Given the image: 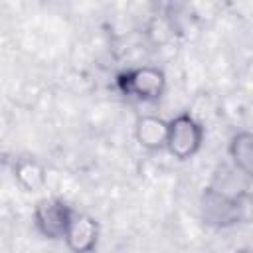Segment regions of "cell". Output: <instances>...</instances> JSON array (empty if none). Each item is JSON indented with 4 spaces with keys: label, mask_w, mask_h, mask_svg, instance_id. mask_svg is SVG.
Returning a JSON list of instances; mask_svg holds the SVG:
<instances>
[{
    "label": "cell",
    "mask_w": 253,
    "mask_h": 253,
    "mask_svg": "<svg viewBox=\"0 0 253 253\" xmlns=\"http://www.w3.org/2000/svg\"><path fill=\"white\" fill-rule=\"evenodd\" d=\"M202 138H204L202 125L190 115H178L174 121L168 123L166 146L180 160L194 156L202 144Z\"/></svg>",
    "instance_id": "1"
},
{
    "label": "cell",
    "mask_w": 253,
    "mask_h": 253,
    "mask_svg": "<svg viewBox=\"0 0 253 253\" xmlns=\"http://www.w3.org/2000/svg\"><path fill=\"white\" fill-rule=\"evenodd\" d=\"M97 235H99V227L93 217L77 211L69 213L65 233H63V239L67 241L69 249H73L75 253H87L95 247Z\"/></svg>",
    "instance_id": "2"
},
{
    "label": "cell",
    "mask_w": 253,
    "mask_h": 253,
    "mask_svg": "<svg viewBox=\"0 0 253 253\" xmlns=\"http://www.w3.org/2000/svg\"><path fill=\"white\" fill-rule=\"evenodd\" d=\"M126 91L138 99H158L164 91V73L156 67H140L126 75Z\"/></svg>",
    "instance_id": "3"
},
{
    "label": "cell",
    "mask_w": 253,
    "mask_h": 253,
    "mask_svg": "<svg viewBox=\"0 0 253 253\" xmlns=\"http://www.w3.org/2000/svg\"><path fill=\"white\" fill-rule=\"evenodd\" d=\"M69 213L71 210L63 208V204H59L57 200H43L36 208L38 225L47 237H63Z\"/></svg>",
    "instance_id": "4"
},
{
    "label": "cell",
    "mask_w": 253,
    "mask_h": 253,
    "mask_svg": "<svg viewBox=\"0 0 253 253\" xmlns=\"http://www.w3.org/2000/svg\"><path fill=\"white\" fill-rule=\"evenodd\" d=\"M168 138V123L160 117L144 115L136 121V140L142 148L156 150L166 146Z\"/></svg>",
    "instance_id": "5"
},
{
    "label": "cell",
    "mask_w": 253,
    "mask_h": 253,
    "mask_svg": "<svg viewBox=\"0 0 253 253\" xmlns=\"http://www.w3.org/2000/svg\"><path fill=\"white\" fill-rule=\"evenodd\" d=\"M229 154L239 172L253 178V132H239L231 138Z\"/></svg>",
    "instance_id": "6"
}]
</instances>
